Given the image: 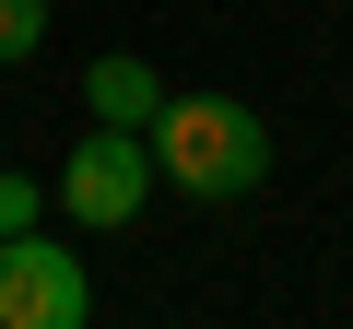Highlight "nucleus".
Here are the masks:
<instances>
[{
	"label": "nucleus",
	"mask_w": 353,
	"mask_h": 329,
	"mask_svg": "<svg viewBox=\"0 0 353 329\" xmlns=\"http://www.w3.org/2000/svg\"><path fill=\"white\" fill-rule=\"evenodd\" d=\"M36 36H48V0H0V71L36 59Z\"/></svg>",
	"instance_id": "5"
},
{
	"label": "nucleus",
	"mask_w": 353,
	"mask_h": 329,
	"mask_svg": "<svg viewBox=\"0 0 353 329\" xmlns=\"http://www.w3.org/2000/svg\"><path fill=\"white\" fill-rule=\"evenodd\" d=\"M141 200H153V129L94 118V129H83V153L59 164V212H71V224H130Z\"/></svg>",
	"instance_id": "3"
},
{
	"label": "nucleus",
	"mask_w": 353,
	"mask_h": 329,
	"mask_svg": "<svg viewBox=\"0 0 353 329\" xmlns=\"http://www.w3.org/2000/svg\"><path fill=\"white\" fill-rule=\"evenodd\" d=\"M36 212H48V189H36V177H12V164H0V235H24Z\"/></svg>",
	"instance_id": "6"
},
{
	"label": "nucleus",
	"mask_w": 353,
	"mask_h": 329,
	"mask_svg": "<svg viewBox=\"0 0 353 329\" xmlns=\"http://www.w3.org/2000/svg\"><path fill=\"white\" fill-rule=\"evenodd\" d=\"M94 317V270L83 247H48L36 224L0 235V329H83Z\"/></svg>",
	"instance_id": "2"
},
{
	"label": "nucleus",
	"mask_w": 353,
	"mask_h": 329,
	"mask_svg": "<svg viewBox=\"0 0 353 329\" xmlns=\"http://www.w3.org/2000/svg\"><path fill=\"white\" fill-rule=\"evenodd\" d=\"M83 106H94V118H118V129H153L165 83H153V59H83Z\"/></svg>",
	"instance_id": "4"
},
{
	"label": "nucleus",
	"mask_w": 353,
	"mask_h": 329,
	"mask_svg": "<svg viewBox=\"0 0 353 329\" xmlns=\"http://www.w3.org/2000/svg\"><path fill=\"white\" fill-rule=\"evenodd\" d=\"M153 177H176L189 200H248L271 177V118L236 94H165L153 106Z\"/></svg>",
	"instance_id": "1"
}]
</instances>
